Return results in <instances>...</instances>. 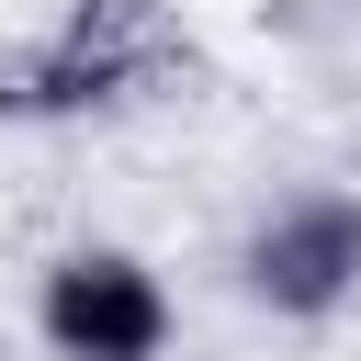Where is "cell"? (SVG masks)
Segmentation results:
<instances>
[{"label":"cell","mask_w":361,"mask_h":361,"mask_svg":"<svg viewBox=\"0 0 361 361\" xmlns=\"http://www.w3.org/2000/svg\"><path fill=\"white\" fill-rule=\"evenodd\" d=\"M169 327H180V305L135 248H68L34 282V338L56 361H158Z\"/></svg>","instance_id":"7a4b0ae2"},{"label":"cell","mask_w":361,"mask_h":361,"mask_svg":"<svg viewBox=\"0 0 361 361\" xmlns=\"http://www.w3.org/2000/svg\"><path fill=\"white\" fill-rule=\"evenodd\" d=\"M237 293H248L259 316H293V327L338 316V305L361 293V192H338V180L282 192V203L237 237Z\"/></svg>","instance_id":"6da1fadb"},{"label":"cell","mask_w":361,"mask_h":361,"mask_svg":"<svg viewBox=\"0 0 361 361\" xmlns=\"http://www.w3.org/2000/svg\"><path fill=\"white\" fill-rule=\"evenodd\" d=\"M158 11L147 0H79L11 79H0V102L11 113H79V102H113V90H135L147 68H158Z\"/></svg>","instance_id":"3957f363"}]
</instances>
